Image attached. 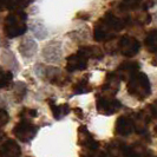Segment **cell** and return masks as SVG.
<instances>
[{"label":"cell","instance_id":"cell-10","mask_svg":"<svg viewBox=\"0 0 157 157\" xmlns=\"http://www.w3.org/2000/svg\"><path fill=\"white\" fill-rule=\"evenodd\" d=\"M121 80L116 72H111L106 75V78L105 82L102 85V92L103 94H108V96H113V94H117V91L119 90V84H121Z\"/></svg>","mask_w":157,"mask_h":157},{"label":"cell","instance_id":"cell-16","mask_svg":"<svg viewBox=\"0 0 157 157\" xmlns=\"http://www.w3.org/2000/svg\"><path fill=\"white\" fill-rule=\"evenodd\" d=\"M31 1L32 0H1L2 6H5L11 12L12 11H23L24 8H26L31 4Z\"/></svg>","mask_w":157,"mask_h":157},{"label":"cell","instance_id":"cell-27","mask_svg":"<svg viewBox=\"0 0 157 157\" xmlns=\"http://www.w3.org/2000/svg\"><path fill=\"white\" fill-rule=\"evenodd\" d=\"M99 157H111V156H110V155H108L106 152H102V154L99 155Z\"/></svg>","mask_w":157,"mask_h":157},{"label":"cell","instance_id":"cell-26","mask_svg":"<svg viewBox=\"0 0 157 157\" xmlns=\"http://www.w3.org/2000/svg\"><path fill=\"white\" fill-rule=\"evenodd\" d=\"M94 152H96V151H89V150H85L84 154H83V152L80 154V157H94Z\"/></svg>","mask_w":157,"mask_h":157},{"label":"cell","instance_id":"cell-12","mask_svg":"<svg viewBox=\"0 0 157 157\" xmlns=\"http://www.w3.org/2000/svg\"><path fill=\"white\" fill-rule=\"evenodd\" d=\"M45 77L50 83L56 85H64L70 80L66 72H63L57 67H45Z\"/></svg>","mask_w":157,"mask_h":157},{"label":"cell","instance_id":"cell-24","mask_svg":"<svg viewBox=\"0 0 157 157\" xmlns=\"http://www.w3.org/2000/svg\"><path fill=\"white\" fill-rule=\"evenodd\" d=\"M0 118H1V121H0V124H1V126H4L6 123L8 122V119H10V117H8V113L6 112V111L1 110V112H0Z\"/></svg>","mask_w":157,"mask_h":157},{"label":"cell","instance_id":"cell-2","mask_svg":"<svg viewBox=\"0 0 157 157\" xmlns=\"http://www.w3.org/2000/svg\"><path fill=\"white\" fill-rule=\"evenodd\" d=\"M126 89L129 94H131L132 97L140 101L145 99L151 94V84H150L149 78L145 73H143L141 71H137L129 78Z\"/></svg>","mask_w":157,"mask_h":157},{"label":"cell","instance_id":"cell-3","mask_svg":"<svg viewBox=\"0 0 157 157\" xmlns=\"http://www.w3.org/2000/svg\"><path fill=\"white\" fill-rule=\"evenodd\" d=\"M27 16L23 11H12L8 13L5 18L4 29L5 33L8 38H16L19 36H23L27 31V25H26Z\"/></svg>","mask_w":157,"mask_h":157},{"label":"cell","instance_id":"cell-17","mask_svg":"<svg viewBox=\"0 0 157 157\" xmlns=\"http://www.w3.org/2000/svg\"><path fill=\"white\" fill-rule=\"evenodd\" d=\"M50 106L52 109V113H53V117L56 119H60L64 116H66L69 112H70V106L67 104H60V105H56L53 102H51L50 99Z\"/></svg>","mask_w":157,"mask_h":157},{"label":"cell","instance_id":"cell-7","mask_svg":"<svg viewBox=\"0 0 157 157\" xmlns=\"http://www.w3.org/2000/svg\"><path fill=\"white\" fill-rule=\"evenodd\" d=\"M118 51L121 52V55L125 56V57H134L136 56L140 50H141V43L138 40L131 37V36H123L121 39L118 40Z\"/></svg>","mask_w":157,"mask_h":157},{"label":"cell","instance_id":"cell-14","mask_svg":"<svg viewBox=\"0 0 157 157\" xmlns=\"http://www.w3.org/2000/svg\"><path fill=\"white\" fill-rule=\"evenodd\" d=\"M108 151H109V155L111 157H128L129 147L125 143L115 140L108 144Z\"/></svg>","mask_w":157,"mask_h":157},{"label":"cell","instance_id":"cell-5","mask_svg":"<svg viewBox=\"0 0 157 157\" xmlns=\"http://www.w3.org/2000/svg\"><path fill=\"white\" fill-rule=\"evenodd\" d=\"M38 131V128L32 123L30 119L26 118H21L20 122L16 124L14 129H13V135L20 142L27 143V142L32 141L34 138V136Z\"/></svg>","mask_w":157,"mask_h":157},{"label":"cell","instance_id":"cell-6","mask_svg":"<svg viewBox=\"0 0 157 157\" xmlns=\"http://www.w3.org/2000/svg\"><path fill=\"white\" fill-rule=\"evenodd\" d=\"M96 108L99 113L102 115H106L110 116L113 115L121 110L122 104L119 101L112 98V96H108V94H97L96 98Z\"/></svg>","mask_w":157,"mask_h":157},{"label":"cell","instance_id":"cell-1","mask_svg":"<svg viewBox=\"0 0 157 157\" xmlns=\"http://www.w3.org/2000/svg\"><path fill=\"white\" fill-rule=\"evenodd\" d=\"M129 21V19L118 18L110 12L105 13L94 25V39L96 41H108L113 39L116 33L122 31Z\"/></svg>","mask_w":157,"mask_h":157},{"label":"cell","instance_id":"cell-21","mask_svg":"<svg viewBox=\"0 0 157 157\" xmlns=\"http://www.w3.org/2000/svg\"><path fill=\"white\" fill-rule=\"evenodd\" d=\"M143 0H122L121 2V6L119 8L123 10V11H130V10H135L137 8Z\"/></svg>","mask_w":157,"mask_h":157},{"label":"cell","instance_id":"cell-22","mask_svg":"<svg viewBox=\"0 0 157 157\" xmlns=\"http://www.w3.org/2000/svg\"><path fill=\"white\" fill-rule=\"evenodd\" d=\"M12 78H13V76L10 71H1V87L7 86L12 82Z\"/></svg>","mask_w":157,"mask_h":157},{"label":"cell","instance_id":"cell-9","mask_svg":"<svg viewBox=\"0 0 157 157\" xmlns=\"http://www.w3.org/2000/svg\"><path fill=\"white\" fill-rule=\"evenodd\" d=\"M154 117L150 110H142L134 116V124H135V131L140 135H144L148 131V124L151 121L150 118Z\"/></svg>","mask_w":157,"mask_h":157},{"label":"cell","instance_id":"cell-4","mask_svg":"<svg viewBox=\"0 0 157 157\" xmlns=\"http://www.w3.org/2000/svg\"><path fill=\"white\" fill-rule=\"evenodd\" d=\"M90 58V53L87 46L80 47L78 51L66 58V71L75 72V71H83L86 69L87 60Z\"/></svg>","mask_w":157,"mask_h":157},{"label":"cell","instance_id":"cell-15","mask_svg":"<svg viewBox=\"0 0 157 157\" xmlns=\"http://www.w3.org/2000/svg\"><path fill=\"white\" fill-rule=\"evenodd\" d=\"M21 149L14 140H6L1 144V157H19Z\"/></svg>","mask_w":157,"mask_h":157},{"label":"cell","instance_id":"cell-19","mask_svg":"<svg viewBox=\"0 0 157 157\" xmlns=\"http://www.w3.org/2000/svg\"><path fill=\"white\" fill-rule=\"evenodd\" d=\"M37 50V45L36 43L31 39H25L24 41H21V46H20V52L23 53L24 57H26V53H29L27 57H31L33 56V53L36 52Z\"/></svg>","mask_w":157,"mask_h":157},{"label":"cell","instance_id":"cell-18","mask_svg":"<svg viewBox=\"0 0 157 157\" xmlns=\"http://www.w3.org/2000/svg\"><path fill=\"white\" fill-rule=\"evenodd\" d=\"M144 44L150 53H157V30H152L148 33Z\"/></svg>","mask_w":157,"mask_h":157},{"label":"cell","instance_id":"cell-25","mask_svg":"<svg viewBox=\"0 0 157 157\" xmlns=\"http://www.w3.org/2000/svg\"><path fill=\"white\" fill-rule=\"evenodd\" d=\"M150 111H151V113H152L154 117H157V102L150 105Z\"/></svg>","mask_w":157,"mask_h":157},{"label":"cell","instance_id":"cell-8","mask_svg":"<svg viewBox=\"0 0 157 157\" xmlns=\"http://www.w3.org/2000/svg\"><path fill=\"white\" fill-rule=\"evenodd\" d=\"M78 144L84 150L89 151H97L99 147V143L94 140L85 126H80L78 129Z\"/></svg>","mask_w":157,"mask_h":157},{"label":"cell","instance_id":"cell-11","mask_svg":"<svg viewBox=\"0 0 157 157\" xmlns=\"http://www.w3.org/2000/svg\"><path fill=\"white\" fill-rule=\"evenodd\" d=\"M135 124L134 119L128 116H121L115 124V134L117 136H129L134 132Z\"/></svg>","mask_w":157,"mask_h":157},{"label":"cell","instance_id":"cell-20","mask_svg":"<svg viewBox=\"0 0 157 157\" xmlns=\"http://www.w3.org/2000/svg\"><path fill=\"white\" fill-rule=\"evenodd\" d=\"M91 90V87L89 86V82H87V76L85 78L78 80L75 85H73V91L75 94H86Z\"/></svg>","mask_w":157,"mask_h":157},{"label":"cell","instance_id":"cell-13","mask_svg":"<svg viewBox=\"0 0 157 157\" xmlns=\"http://www.w3.org/2000/svg\"><path fill=\"white\" fill-rule=\"evenodd\" d=\"M137 71H140V65L137 62H124L118 66V69L115 72L122 80H129V78Z\"/></svg>","mask_w":157,"mask_h":157},{"label":"cell","instance_id":"cell-23","mask_svg":"<svg viewBox=\"0 0 157 157\" xmlns=\"http://www.w3.org/2000/svg\"><path fill=\"white\" fill-rule=\"evenodd\" d=\"M20 118H26V119H30L32 117H36L37 116V111L33 110V109H23L21 112L19 113Z\"/></svg>","mask_w":157,"mask_h":157}]
</instances>
